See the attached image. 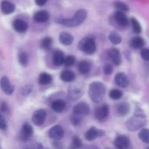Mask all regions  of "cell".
<instances>
[{"instance_id":"e575fe53","label":"cell","mask_w":149,"mask_h":149,"mask_svg":"<svg viewBox=\"0 0 149 149\" xmlns=\"http://www.w3.org/2000/svg\"><path fill=\"white\" fill-rule=\"evenodd\" d=\"M25 143L27 144L24 146V149H44L43 146L39 143L29 142V141Z\"/></svg>"},{"instance_id":"7dc6e473","label":"cell","mask_w":149,"mask_h":149,"mask_svg":"<svg viewBox=\"0 0 149 149\" xmlns=\"http://www.w3.org/2000/svg\"><path fill=\"white\" fill-rule=\"evenodd\" d=\"M148 149H149V148H148Z\"/></svg>"},{"instance_id":"ab89813d","label":"cell","mask_w":149,"mask_h":149,"mask_svg":"<svg viewBox=\"0 0 149 149\" xmlns=\"http://www.w3.org/2000/svg\"><path fill=\"white\" fill-rule=\"evenodd\" d=\"M141 56L144 61H149V49L143 48L141 50Z\"/></svg>"},{"instance_id":"f1b7e54d","label":"cell","mask_w":149,"mask_h":149,"mask_svg":"<svg viewBox=\"0 0 149 149\" xmlns=\"http://www.w3.org/2000/svg\"><path fill=\"white\" fill-rule=\"evenodd\" d=\"M52 45V39L50 36H45L41 40L40 47L43 49L49 50L51 49Z\"/></svg>"},{"instance_id":"f546056e","label":"cell","mask_w":149,"mask_h":149,"mask_svg":"<svg viewBox=\"0 0 149 149\" xmlns=\"http://www.w3.org/2000/svg\"><path fill=\"white\" fill-rule=\"evenodd\" d=\"M82 146L83 143L79 138V137L77 136V135H74L72 138L71 146H70L68 149H80L82 148Z\"/></svg>"},{"instance_id":"7a4b0ae2","label":"cell","mask_w":149,"mask_h":149,"mask_svg":"<svg viewBox=\"0 0 149 149\" xmlns=\"http://www.w3.org/2000/svg\"><path fill=\"white\" fill-rule=\"evenodd\" d=\"M106 91V87L103 83L100 81H93L89 86L88 94L93 103H99L104 97Z\"/></svg>"},{"instance_id":"8fae6325","label":"cell","mask_w":149,"mask_h":149,"mask_svg":"<svg viewBox=\"0 0 149 149\" xmlns=\"http://www.w3.org/2000/svg\"><path fill=\"white\" fill-rule=\"evenodd\" d=\"M90 108L87 103L80 102L77 103L73 109V114L78 115V116H87L90 113Z\"/></svg>"},{"instance_id":"5b68a950","label":"cell","mask_w":149,"mask_h":149,"mask_svg":"<svg viewBox=\"0 0 149 149\" xmlns=\"http://www.w3.org/2000/svg\"><path fill=\"white\" fill-rule=\"evenodd\" d=\"M84 94V86L79 83H76L69 86L68 89V97L72 101L78 100Z\"/></svg>"},{"instance_id":"484cf974","label":"cell","mask_w":149,"mask_h":149,"mask_svg":"<svg viewBox=\"0 0 149 149\" xmlns=\"http://www.w3.org/2000/svg\"><path fill=\"white\" fill-rule=\"evenodd\" d=\"M52 77L48 73H42V74L39 75V79H38V82L41 85H47V84H49V83L52 82Z\"/></svg>"},{"instance_id":"f6af8a7d","label":"cell","mask_w":149,"mask_h":149,"mask_svg":"<svg viewBox=\"0 0 149 149\" xmlns=\"http://www.w3.org/2000/svg\"><path fill=\"white\" fill-rule=\"evenodd\" d=\"M47 2V0H35V3L40 7L45 5Z\"/></svg>"},{"instance_id":"f35d334b","label":"cell","mask_w":149,"mask_h":149,"mask_svg":"<svg viewBox=\"0 0 149 149\" xmlns=\"http://www.w3.org/2000/svg\"><path fill=\"white\" fill-rule=\"evenodd\" d=\"M32 90H33V87H32L31 84H28L26 85L23 86L21 88V94L23 96H28L31 93Z\"/></svg>"},{"instance_id":"1f68e13d","label":"cell","mask_w":149,"mask_h":149,"mask_svg":"<svg viewBox=\"0 0 149 149\" xmlns=\"http://www.w3.org/2000/svg\"><path fill=\"white\" fill-rule=\"evenodd\" d=\"M123 96V92L119 89H112L109 92V97L111 100H118Z\"/></svg>"},{"instance_id":"2e32d148","label":"cell","mask_w":149,"mask_h":149,"mask_svg":"<svg viewBox=\"0 0 149 149\" xmlns=\"http://www.w3.org/2000/svg\"><path fill=\"white\" fill-rule=\"evenodd\" d=\"M114 20L120 27L125 28L129 24V20L123 12H116L114 15Z\"/></svg>"},{"instance_id":"5bb4252c","label":"cell","mask_w":149,"mask_h":149,"mask_svg":"<svg viewBox=\"0 0 149 149\" xmlns=\"http://www.w3.org/2000/svg\"><path fill=\"white\" fill-rule=\"evenodd\" d=\"M108 56H109L111 62L113 65L118 66L122 63V57H121L120 52L117 48H111L108 52Z\"/></svg>"},{"instance_id":"4fadbf2b","label":"cell","mask_w":149,"mask_h":149,"mask_svg":"<svg viewBox=\"0 0 149 149\" xmlns=\"http://www.w3.org/2000/svg\"><path fill=\"white\" fill-rule=\"evenodd\" d=\"M113 145L116 149H127L130 145V141L126 135H118L113 141Z\"/></svg>"},{"instance_id":"836d02e7","label":"cell","mask_w":149,"mask_h":149,"mask_svg":"<svg viewBox=\"0 0 149 149\" xmlns=\"http://www.w3.org/2000/svg\"><path fill=\"white\" fill-rule=\"evenodd\" d=\"M138 137L145 143H149V129H143L138 134Z\"/></svg>"},{"instance_id":"7bdbcfd3","label":"cell","mask_w":149,"mask_h":149,"mask_svg":"<svg viewBox=\"0 0 149 149\" xmlns=\"http://www.w3.org/2000/svg\"><path fill=\"white\" fill-rule=\"evenodd\" d=\"M0 110H1V111L3 112V113H9V111H10L9 110V107L5 102H2V103H1Z\"/></svg>"},{"instance_id":"b9f144b4","label":"cell","mask_w":149,"mask_h":149,"mask_svg":"<svg viewBox=\"0 0 149 149\" xmlns=\"http://www.w3.org/2000/svg\"><path fill=\"white\" fill-rule=\"evenodd\" d=\"M7 127V122L5 117L0 113V130H6Z\"/></svg>"},{"instance_id":"8d00e7d4","label":"cell","mask_w":149,"mask_h":149,"mask_svg":"<svg viewBox=\"0 0 149 149\" xmlns=\"http://www.w3.org/2000/svg\"><path fill=\"white\" fill-rule=\"evenodd\" d=\"M81 119H82V116H78V115L72 114L70 117V121H71V123L72 124L73 126L77 127L80 125L81 122Z\"/></svg>"},{"instance_id":"74e56055","label":"cell","mask_w":149,"mask_h":149,"mask_svg":"<svg viewBox=\"0 0 149 149\" xmlns=\"http://www.w3.org/2000/svg\"><path fill=\"white\" fill-rule=\"evenodd\" d=\"M76 62V58L74 55H68L67 57H65V60H64V65L66 67L72 66Z\"/></svg>"},{"instance_id":"52a82bcc","label":"cell","mask_w":149,"mask_h":149,"mask_svg":"<svg viewBox=\"0 0 149 149\" xmlns=\"http://www.w3.org/2000/svg\"><path fill=\"white\" fill-rule=\"evenodd\" d=\"M109 116V107L108 105L104 104L99 106L95 111V117L100 122H105Z\"/></svg>"},{"instance_id":"60d3db41","label":"cell","mask_w":149,"mask_h":149,"mask_svg":"<svg viewBox=\"0 0 149 149\" xmlns=\"http://www.w3.org/2000/svg\"><path fill=\"white\" fill-rule=\"evenodd\" d=\"M113 68L111 64H106L103 67V73L106 75H111L113 73Z\"/></svg>"},{"instance_id":"8992f818","label":"cell","mask_w":149,"mask_h":149,"mask_svg":"<svg viewBox=\"0 0 149 149\" xmlns=\"http://www.w3.org/2000/svg\"><path fill=\"white\" fill-rule=\"evenodd\" d=\"M33 134V130L32 126L28 122H26L22 126L21 130L20 131V134H19V138L23 143L27 142L31 139Z\"/></svg>"},{"instance_id":"3957f363","label":"cell","mask_w":149,"mask_h":149,"mask_svg":"<svg viewBox=\"0 0 149 149\" xmlns=\"http://www.w3.org/2000/svg\"><path fill=\"white\" fill-rule=\"evenodd\" d=\"M147 124V119L143 112L141 109H137L134 116L131 117L126 122V126L130 131H136L145 126Z\"/></svg>"},{"instance_id":"6da1fadb","label":"cell","mask_w":149,"mask_h":149,"mask_svg":"<svg viewBox=\"0 0 149 149\" xmlns=\"http://www.w3.org/2000/svg\"><path fill=\"white\" fill-rule=\"evenodd\" d=\"M87 17V11L84 9H81L76 13L72 18H58L55 21L59 24L66 27H77L84 23Z\"/></svg>"},{"instance_id":"d6a6232c","label":"cell","mask_w":149,"mask_h":149,"mask_svg":"<svg viewBox=\"0 0 149 149\" xmlns=\"http://www.w3.org/2000/svg\"><path fill=\"white\" fill-rule=\"evenodd\" d=\"M131 25H132V28L133 31L135 32L137 34H139L142 31V28H141V24L138 22V20H137L135 17H132L131 18Z\"/></svg>"},{"instance_id":"7402d4cb","label":"cell","mask_w":149,"mask_h":149,"mask_svg":"<svg viewBox=\"0 0 149 149\" xmlns=\"http://www.w3.org/2000/svg\"><path fill=\"white\" fill-rule=\"evenodd\" d=\"M59 41L63 45H71L74 41V37L71 33L66 31H63L59 35Z\"/></svg>"},{"instance_id":"cb8c5ba5","label":"cell","mask_w":149,"mask_h":149,"mask_svg":"<svg viewBox=\"0 0 149 149\" xmlns=\"http://www.w3.org/2000/svg\"><path fill=\"white\" fill-rule=\"evenodd\" d=\"M130 106L127 102H122L116 106V111L118 115L120 116H126L130 112Z\"/></svg>"},{"instance_id":"d4e9b609","label":"cell","mask_w":149,"mask_h":149,"mask_svg":"<svg viewBox=\"0 0 149 149\" xmlns=\"http://www.w3.org/2000/svg\"><path fill=\"white\" fill-rule=\"evenodd\" d=\"M145 45V41L141 36H135L130 41V46L134 49H141Z\"/></svg>"},{"instance_id":"30bf717a","label":"cell","mask_w":149,"mask_h":149,"mask_svg":"<svg viewBox=\"0 0 149 149\" xmlns=\"http://www.w3.org/2000/svg\"><path fill=\"white\" fill-rule=\"evenodd\" d=\"M48 135L54 141H61L64 136V130L61 125H55L49 130Z\"/></svg>"},{"instance_id":"4316f807","label":"cell","mask_w":149,"mask_h":149,"mask_svg":"<svg viewBox=\"0 0 149 149\" xmlns=\"http://www.w3.org/2000/svg\"><path fill=\"white\" fill-rule=\"evenodd\" d=\"M78 70L80 74L87 75L90 71V64L87 61H80L78 65Z\"/></svg>"},{"instance_id":"83f0119b","label":"cell","mask_w":149,"mask_h":149,"mask_svg":"<svg viewBox=\"0 0 149 149\" xmlns=\"http://www.w3.org/2000/svg\"><path fill=\"white\" fill-rule=\"evenodd\" d=\"M109 39L113 45H117L120 44L122 41V36L118 32L113 31L109 35Z\"/></svg>"},{"instance_id":"d6986e66","label":"cell","mask_w":149,"mask_h":149,"mask_svg":"<svg viewBox=\"0 0 149 149\" xmlns=\"http://www.w3.org/2000/svg\"><path fill=\"white\" fill-rule=\"evenodd\" d=\"M66 107V103L62 99H57L51 103V108L56 113H61L65 110Z\"/></svg>"},{"instance_id":"bcb514c9","label":"cell","mask_w":149,"mask_h":149,"mask_svg":"<svg viewBox=\"0 0 149 149\" xmlns=\"http://www.w3.org/2000/svg\"><path fill=\"white\" fill-rule=\"evenodd\" d=\"M0 149H2V147H1V143H0Z\"/></svg>"},{"instance_id":"9c48e42d","label":"cell","mask_w":149,"mask_h":149,"mask_svg":"<svg viewBox=\"0 0 149 149\" xmlns=\"http://www.w3.org/2000/svg\"><path fill=\"white\" fill-rule=\"evenodd\" d=\"M47 113L44 109H38L33 112L32 115L31 121L36 126L40 127L45 123L46 119Z\"/></svg>"},{"instance_id":"4dcf8cb0","label":"cell","mask_w":149,"mask_h":149,"mask_svg":"<svg viewBox=\"0 0 149 149\" xmlns=\"http://www.w3.org/2000/svg\"><path fill=\"white\" fill-rule=\"evenodd\" d=\"M18 61L23 67L27 66L29 64V55L24 51H20L18 53Z\"/></svg>"},{"instance_id":"44dd1931","label":"cell","mask_w":149,"mask_h":149,"mask_svg":"<svg viewBox=\"0 0 149 149\" xmlns=\"http://www.w3.org/2000/svg\"><path fill=\"white\" fill-rule=\"evenodd\" d=\"M1 11L4 15H10L14 13L15 10V6L14 4L9 1H3L1 3Z\"/></svg>"},{"instance_id":"603a6c76","label":"cell","mask_w":149,"mask_h":149,"mask_svg":"<svg viewBox=\"0 0 149 149\" xmlns=\"http://www.w3.org/2000/svg\"><path fill=\"white\" fill-rule=\"evenodd\" d=\"M64 60H65V55L62 51L57 50L53 53L52 62H53L54 65L56 66L62 65L64 63Z\"/></svg>"},{"instance_id":"7c38bea8","label":"cell","mask_w":149,"mask_h":149,"mask_svg":"<svg viewBox=\"0 0 149 149\" xmlns=\"http://www.w3.org/2000/svg\"><path fill=\"white\" fill-rule=\"evenodd\" d=\"M0 87L3 93L7 95H11L15 91L14 85L12 84L10 79L7 77H2L0 79Z\"/></svg>"},{"instance_id":"ffe728a7","label":"cell","mask_w":149,"mask_h":149,"mask_svg":"<svg viewBox=\"0 0 149 149\" xmlns=\"http://www.w3.org/2000/svg\"><path fill=\"white\" fill-rule=\"evenodd\" d=\"M60 79L64 82H72L75 80L76 75L74 71L71 70H64L60 74Z\"/></svg>"},{"instance_id":"ac0fdd59","label":"cell","mask_w":149,"mask_h":149,"mask_svg":"<svg viewBox=\"0 0 149 149\" xmlns=\"http://www.w3.org/2000/svg\"><path fill=\"white\" fill-rule=\"evenodd\" d=\"M49 19V14L46 10H39L33 15V20L36 23H45Z\"/></svg>"},{"instance_id":"277c9868","label":"cell","mask_w":149,"mask_h":149,"mask_svg":"<svg viewBox=\"0 0 149 149\" xmlns=\"http://www.w3.org/2000/svg\"><path fill=\"white\" fill-rule=\"evenodd\" d=\"M78 48L79 50L82 51L87 55H93L95 52L97 46H96L95 39L93 36H87L83 38L79 42Z\"/></svg>"},{"instance_id":"ba28073f","label":"cell","mask_w":149,"mask_h":149,"mask_svg":"<svg viewBox=\"0 0 149 149\" xmlns=\"http://www.w3.org/2000/svg\"><path fill=\"white\" fill-rule=\"evenodd\" d=\"M106 135V131L103 130L97 129L95 127H91L86 132L84 138L87 141H93L97 138H100Z\"/></svg>"},{"instance_id":"ee69618b","label":"cell","mask_w":149,"mask_h":149,"mask_svg":"<svg viewBox=\"0 0 149 149\" xmlns=\"http://www.w3.org/2000/svg\"><path fill=\"white\" fill-rule=\"evenodd\" d=\"M53 146L55 149H63V144L61 142V141H54Z\"/></svg>"},{"instance_id":"e0dca14e","label":"cell","mask_w":149,"mask_h":149,"mask_svg":"<svg viewBox=\"0 0 149 149\" xmlns=\"http://www.w3.org/2000/svg\"><path fill=\"white\" fill-rule=\"evenodd\" d=\"M115 83L119 87L125 88L129 85V79L127 75L124 73H119L116 75L114 78Z\"/></svg>"},{"instance_id":"d590c367","label":"cell","mask_w":149,"mask_h":149,"mask_svg":"<svg viewBox=\"0 0 149 149\" xmlns=\"http://www.w3.org/2000/svg\"><path fill=\"white\" fill-rule=\"evenodd\" d=\"M114 7L120 12H128L129 11V7L125 3L122 1H116L114 3Z\"/></svg>"},{"instance_id":"9a60e30c","label":"cell","mask_w":149,"mask_h":149,"mask_svg":"<svg viewBox=\"0 0 149 149\" xmlns=\"http://www.w3.org/2000/svg\"><path fill=\"white\" fill-rule=\"evenodd\" d=\"M13 29L18 33H25L29 29V24L22 19H15L13 23Z\"/></svg>"}]
</instances>
